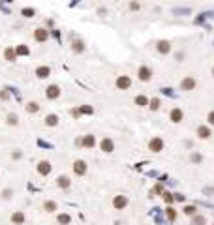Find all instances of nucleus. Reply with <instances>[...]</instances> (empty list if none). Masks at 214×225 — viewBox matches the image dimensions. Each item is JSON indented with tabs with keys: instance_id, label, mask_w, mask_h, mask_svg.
<instances>
[{
	"instance_id": "14",
	"label": "nucleus",
	"mask_w": 214,
	"mask_h": 225,
	"mask_svg": "<svg viewBox=\"0 0 214 225\" xmlns=\"http://www.w3.org/2000/svg\"><path fill=\"white\" fill-rule=\"evenodd\" d=\"M197 135H199L201 139H208V137L212 135V131H211L208 126H199V128H197Z\"/></svg>"
},
{
	"instance_id": "36",
	"label": "nucleus",
	"mask_w": 214,
	"mask_h": 225,
	"mask_svg": "<svg viewBox=\"0 0 214 225\" xmlns=\"http://www.w3.org/2000/svg\"><path fill=\"white\" fill-rule=\"evenodd\" d=\"M11 193H13L11 189H4V191H2V197H4V199H10V197H11Z\"/></svg>"
},
{
	"instance_id": "6",
	"label": "nucleus",
	"mask_w": 214,
	"mask_h": 225,
	"mask_svg": "<svg viewBox=\"0 0 214 225\" xmlns=\"http://www.w3.org/2000/svg\"><path fill=\"white\" fill-rule=\"evenodd\" d=\"M45 96H47V100H57V98L60 96V86H58V85L47 86V88H45Z\"/></svg>"
},
{
	"instance_id": "19",
	"label": "nucleus",
	"mask_w": 214,
	"mask_h": 225,
	"mask_svg": "<svg viewBox=\"0 0 214 225\" xmlns=\"http://www.w3.org/2000/svg\"><path fill=\"white\" fill-rule=\"evenodd\" d=\"M58 124V116L57 114H47L45 116V126H57Z\"/></svg>"
},
{
	"instance_id": "28",
	"label": "nucleus",
	"mask_w": 214,
	"mask_h": 225,
	"mask_svg": "<svg viewBox=\"0 0 214 225\" xmlns=\"http://www.w3.org/2000/svg\"><path fill=\"white\" fill-rule=\"evenodd\" d=\"M4 54H6V60H10V62L15 60V51L13 49H6V51H4Z\"/></svg>"
},
{
	"instance_id": "8",
	"label": "nucleus",
	"mask_w": 214,
	"mask_h": 225,
	"mask_svg": "<svg viewBox=\"0 0 214 225\" xmlns=\"http://www.w3.org/2000/svg\"><path fill=\"white\" fill-rule=\"evenodd\" d=\"M113 206L117 208V210H122V208H126V206H128V197H126V195H115Z\"/></svg>"
},
{
	"instance_id": "30",
	"label": "nucleus",
	"mask_w": 214,
	"mask_h": 225,
	"mask_svg": "<svg viewBox=\"0 0 214 225\" xmlns=\"http://www.w3.org/2000/svg\"><path fill=\"white\" fill-rule=\"evenodd\" d=\"M135 103L139 105V107H145V105L148 103V100H146L145 96H137V98H135Z\"/></svg>"
},
{
	"instance_id": "34",
	"label": "nucleus",
	"mask_w": 214,
	"mask_h": 225,
	"mask_svg": "<svg viewBox=\"0 0 214 225\" xmlns=\"http://www.w3.org/2000/svg\"><path fill=\"white\" fill-rule=\"evenodd\" d=\"M207 122H208V126H214V111H211V113H208Z\"/></svg>"
},
{
	"instance_id": "9",
	"label": "nucleus",
	"mask_w": 214,
	"mask_h": 225,
	"mask_svg": "<svg viewBox=\"0 0 214 225\" xmlns=\"http://www.w3.org/2000/svg\"><path fill=\"white\" fill-rule=\"evenodd\" d=\"M73 173L77 176H83L86 173V161H83V160H75L73 161Z\"/></svg>"
},
{
	"instance_id": "4",
	"label": "nucleus",
	"mask_w": 214,
	"mask_h": 225,
	"mask_svg": "<svg viewBox=\"0 0 214 225\" xmlns=\"http://www.w3.org/2000/svg\"><path fill=\"white\" fill-rule=\"evenodd\" d=\"M156 49L160 54H169L171 53V41L169 39H160V41L156 43Z\"/></svg>"
},
{
	"instance_id": "7",
	"label": "nucleus",
	"mask_w": 214,
	"mask_h": 225,
	"mask_svg": "<svg viewBox=\"0 0 214 225\" xmlns=\"http://www.w3.org/2000/svg\"><path fill=\"white\" fill-rule=\"evenodd\" d=\"M130 86H132V79H130L128 75H118L117 77V88L126 90V88H130Z\"/></svg>"
},
{
	"instance_id": "33",
	"label": "nucleus",
	"mask_w": 214,
	"mask_h": 225,
	"mask_svg": "<svg viewBox=\"0 0 214 225\" xmlns=\"http://www.w3.org/2000/svg\"><path fill=\"white\" fill-rule=\"evenodd\" d=\"M79 113H85V114H92L94 109L88 107V105H83V107H79Z\"/></svg>"
},
{
	"instance_id": "10",
	"label": "nucleus",
	"mask_w": 214,
	"mask_h": 225,
	"mask_svg": "<svg viewBox=\"0 0 214 225\" xmlns=\"http://www.w3.org/2000/svg\"><path fill=\"white\" fill-rule=\"evenodd\" d=\"M195 85H197V83H195V79H193V77H184V79L180 81V88L186 90V92L193 90V88H195Z\"/></svg>"
},
{
	"instance_id": "3",
	"label": "nucleus",
	"mask_w": 214,
	"mask_h": 225,
	"mask_svg": "<svg viewBox=\"0 0 214 225\" xmlns=\"http://www.w3.org/2000/svg\"><path fill=\"white\" fill-rule=\"evenodd\" d=\"M36 169H38V173H39L41 176H47L51 171H53V165H51V161H47V160H41V161L38 163V167H36Z\"/></svg>"
},
{
	"instance_id": "39",
	"label": "nucleus",
	"mask_w": 214,
	"mask_h": 225,
	"mask_svg": "<svg viewBox=\"0 0 214 225\" xmlns=\"http://www.w3.org/2000/svg\"><path fill=\"white\" fill-rule=\"evenodd\" d=\"M130 8H132V10H139V4H137V2H132V4H130Z\"/></svg>"
},
{
	"instance_id": "27",
	"label": "nucleus",
	"mask_w": 214,
	"mask_h": 225,
	"mask_svg": "<svg viewBox=\"0 0 214 225\" xmlns=\"http://www.w3.org/2000/svg\"><path fill=\"white\" fill-rule=\"evenodd\" d=\"M70 222H71V218L68 214H60V216H58V223H60V225H68Z\"/></svg>"
},
{
	"instance_id": "32",
	"label": "nucleus",
	"mask_w": 214,
	"mask_h": 225,
	"mask_svg": "<svg viewBox=\"0 0 214 225\" xmlns=\"http://www.w3.org/2000/svg\"><path fill=\"white\" fill-rule=\"evenodd\" d=\"M23 15H25V17H34L36 10H34V8H25V10H23Z\"/></svg>"
},
{
	"instance_id": "17",
	"label": "nucleus",
	"mask_w": 214,
	"mask_h": 225,
	"mask_svg": "<svg viewBox=\"0 0 214 225\" xmlns=\"http://www.w3.org/2000/svg\"><path fill=\"white\" fill-rule=\"evenodd\" d=\"M23 222H25V214H23V212H15V214L11 216V223L13 225H21Z\"/></svg>"
},
{
	"instance_id": "2",
	"label": "nucleus",
	"mask_w": 214,
	"mask_h": 225,
	"mask_svg": "<svg viewBox=\"0 0 214 225\" xmlns=\"http://www.w3.org/2000/svg\"><path fill=\"white\" fill-rule=\"evenodd\" d=\"M137 77H139V81H143V83L150 81V79H152V69H150L148 66H141V68L137 69Z\"/></svg>"
},
{
	"instance_id": "37",
	"label": "nucleus",
	"mask_w": 214,
	"mask_h": 225,
	"mask_svg": "<svg viewBox=\"0 0 214 225\" xmlns=\"http://www.w3.org/2000/svg\"><path fill=\"white\" fill-rule=\"evenodd\" d=\"M0 98H2V100H8V98H10V94H8L6 90H2V92H0Z\"/></svg>"
},
{
	"instance_id": "40",
	"label": "nucleus",
	"mask_w": 214,
	"mask_h": 225,
	"mask_svg": "<svg viewBox=\"0 0 214 225\" xmlns=\"http://www.w3.org/2000/svg\"><path fill=\"white\" fill-rule=\"evenodd\" d=\"M212 77H214V68H212Z\"/></svg>"
},
{
	"instance_id": "15",
	"label": "nucleus",
	"mask_w": 214,
	"mask_h": 225,
	"mask_svg": "<svg viewBox=\"0 0 214 225\" xmlns=\"http://www.w3.org/2000/svg\"><path fill=\"white\" fill-rule=\"evenodd\" d=\"M36 75H38L39 79L49 77V75H51V68H49V66H39V68L36 69Z\"/></svg>"
},
{
	"instance_id": "16",
	"label": "nucleus",
	"mask_w": 214,
	"mask_h": 225,
	"mask_svg": "<svg viewBox=\"0 0 214 225\" xmlns=\"http://www.w3.org/2000/svg\"><path fill=\"white\" fill-rule=\"evenodd\" d=\"M57 184H58V186H60V188H64V189H68L70 188V178H68V176H64V175H60V176H58V178H57Z\"/></svg>"
},
{
	"instance_id": "31",
	"label": "nucleus",
	"mask_w": 214,
	"mask_h": 225,
	"mask_svg": "<svg viewBox=\"0 0 214 225\" xmlns=\"http://www.w3.org/2000/svg\"><path fill=\"white\" fill-rule=\"evenodd\" d=\"M190 160H192V163H201V161H203V156H201V154H197V152H193Z\"/></svg>"
},
{
	"instance_id": "38",
	"label": "nucleus",
	"mask_w": 214,
	"mask_h": 225,
	"mask_svg": "<svg viewBox=\"0 0 214 225\" xmlns=\"http://www.w3.org/2000/svg\"><path fill=\"white\" fill-rule=\"evenodd\" d=\"M11 156H13V160H21V156H23V154H21V152H13Z\"/></svg>"
},
{
	"instance_id": "5",
	"label": "nucleus",
	"mask_w": 214,
	"mask_h": 225,
	"mask_svg": "<svg viewBox=\"0 0 214 225\" xmlns=\"http://www.w3.org/2000/svg\"><path fill=\"white\" fill-rule=\"evenodd\" d=\"M169 118H171V122H175V124H180V122L184 120V111H182L180 107L171 109V113H169Z\"/></svg>"
},
{
	"instance_id": "18",
	"label": "nucleus",
	"mask_w": 214,
	"mask_h": 225,
	"mask_svg": "<svg viewBox=\"0 0 214 225\" xmlns=\"http://www.w3.org/2000/svg\"><path fill=\"white\" fill-rule=\"evenodd\" d=\"M71 49H73V53H83V51H85V43H83L81 39H75V41L71 43Z\"/></svg>"
},
{
	"instance_id": "22",
	"label": "nucleus",
	"mask_w": 214,
	"mask_h": 225,
	"mask_svg": "<svg viewBox=\"0 0 214 225\" xmlns=\"http://www.w3.org/2000/svg\"><path fill=\"white\" fill-rule=\"evenodd\" d=\"M148 107H150V111H158V109H160V100H158V98L150 100L148 101Z\"/></svg>"
},
{
	"instance_id": "23",
	"label": "nucleus",
	"mask_w": 214,
	"mask_h": 225,
	"mask_svg": "<svg viewBox=\"0 0 214 225\" xmlns=\"http://www.w3.org/2000/svg\"><path fill=\"white\" fill-rule=\"evenodd\" d=\"M8 124H10V126H17L19 124V118H17V114H15V113L8 114Z\"/></svg>"
},
{
	"instance_id": "25",
	"label": "nucleus",
	"mask_w": 214,
	"mask_h": 225,
	"mask_svg": "<svg viewBox=\"0 0 214 225\" xmlns=\"http://www.w3.org/2000/svg\"><path fill=\"white\" fill-rule=\"evenodd\" d=\"M30 51H28V47L26 45H19L17 49H15V54H21V56H25V54H28Z\"/></svg>"
},
{
	"instance_id": "20",
	"label": "nucleus",
	"mask_w": 214,
	"mask_h": 225,
	"mask_svg": "<svg viewBox=\"0 0 214 225\" xmlns=\"http://www.w3.org/2000/svg\"><path fill=\"white\" fill-rule=\"evenodd\" d=\"M43 208H45L47 212H55L57 210V203H55V201H45V203H43Z\"/></svg>"
},
{
	"instance_id": "12",
	"label": "nucleus",
	"mask_w": 214,
	"mask_h": 225,
	"mask_svg": "<svg viewBox=\"0 0 214 225\" xmlns=\"http://www.w3.org/2000/svg\"><path fill=\"white\" fill-rule=\"evenodd\" d=\"M34 38H36V41H45V39L49 38V30H45V28H36V30H34Z\"/></svg>"
},
{
	"instance_id": "35",
	"label": "nucleus",
	"mask_w": 214,
	"mask_h": 225,
	"mask_svg": "<svg viewBox=\"0 0 214 225\" xmlns=\"http://www.w3.org/2000/svg\"><path fill=\"white\" fill-rule=\"evenodd\" d=\"M164 199H165V203H169V204H171L173 201H175V197H173L171 193H165V195H164Z\"/></svg>"
},
{
	"instance_id": "13",
	"label": "nucleus",
	"mask_w": 214,
	"mask_h": 225,
	"mask_svg": "<svg viewBox=\"0 0 214 225\" xmlns=\"http://www.w3.org/2000/svg\"><path fill=\"white\" fill-rule=\"evenodd\" d=\"M101 150H104V152H113L115 150V143H113V139H109V137H105L104 141H101Z\"/></svg>"
},
{
	"instance_id": "24",
	"label": "nucleus",
	"mask_w": 214,
	"mask_h": 225,
	"mask_svg": "<svg viewBox=\"0 0 214 225\" xmlns=\"http://www.w3.org/2000/svg\"><path fill=\"white\" fill-rule=\"evenodd\" d=\"M165 214H167V219H169V222H175V218H177V212H175V208L167 206V210H165Z\"/></svg>"
},
{
	"instance_id": "26",
	"label": "nucleus",
	"mask_w": 214,
	"mask_h": 225,
	"mask_svg": "<svg viewBox=\"0 0 214 225\" xmlns=\"http://www.w3.org/2000/svg\"><path fill=\"white\" fill-rule=\"evenodd\" d=\"M195 212H197V208L193 206V204H188V206H184V214H186V216H195Z\"/></svg>"
},
{
	"instance_id": "1",
	"label": "nucleus",
	"mask_w": 214,
	"mask_h": 225,
	"mask_svg": "<svg viewBox=\"0 0 214 225\" xmlns=\"http://www.w3.org/2000/svg\"><path fill=\"white\" fill-rule=\"evenodd\" d=\"M148 150L162 152V150H164V139H162V137H152V139L148 141Z\"/></svg>"
},
{
	"instance_id": "21",
	"label": "nucleus",
	"mask_w": 214,
	"mask_h": 225,
	"mask_svg": "<svg viewBox=\"0 0 214 225\" xmlns=\"http://www.w3.org/2000/svg\"><path fill=\"white\" fill-rule=\"evenodd\" d=\"M26 111L28 113H38L39 111V103L38 101H30V103L26 105Z\"/></svg>"
},
{
	"instance_id": "11",
	"label": "nucleus",
	"mask_w": 214,
	"mask_h": 225,
	"mask_svg": "<svg viewBox=\"0 0 214 225\" xmlns=\"http://www.w3.org/2000/svg\"><path fill=\"white\" fill-rule=\"evenodd\" d=\"M81 144H83L85 148H94V144H96V137H94L92 133H88V135H85V137H83Z\"/></svg>"
},
{
	"instance_id": "29",
	"label": "nucleus",
	"mask_w": 214,
	"mask_h": 225,
	"mask_svg": "<svg viewBox=\"0 0 214 225\" xmlns=\"http://www.w3.org/2000/svg\"><path fill=\"white\" fill-rule=\"evenodd\" d=\"M205 222H207V219H205L203 216H193L192 225H205Z\"/></svg>"
}]
</instances>
